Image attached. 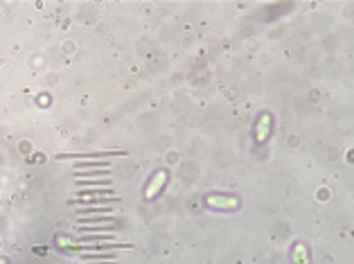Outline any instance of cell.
Listing matches in <instances>:
<instances>
[{
	"label": "cell",
	"instance_id": "5",
	"mask_svg": "<svg viewBox=\"0 0 354 264\" xmlns=\"http://www.w3.org/2000/svg\"><path fill=\"white\" fill-rule=\"evenodd\" d=\"M163 183H165V172H158V174L154 176V183H151V188L147 190V197H149V199L154 197V194H156V190L161 188Z\"/></svg>",
	"mask_w": 354,
	"mask_h": 264
},
{
	"label": "cell",
	"instance_id": "1",
	"mask_svg": "<svg viewBox=\"0 0 354 264\" xmlns=\"http://www.w3.org/2000/svg\"><path fill=\"white\" fill-rule=\"evenodd\" d=\"M99 224H115V217H79V226H99Z\"/></svg>",
	"mask_w": 354,
	"mask_h": 264
},
{
	"label": "cell",
	"instance_id": "3",
	"mask_svg": "<svg viewBox=\"0 0 354 264\" xmlns=\"http://www.w3.org/2000/svg\"><path fill=\"white\" fill-rule=\"evenodd\" d=\"M81 260H84V262H99V260H109V262H113V260H115V253H97V255L81 253Z\"/></svg>",
	"mask_w": 354,
	"mask_h": 264
},
{
	"label": "cell",
	"instance_id": "6",
	"mask_svg": "<svg viewBox=\"0 0 354 264\" xmlns=\"http://www.w3.org/2000/svg\"><path fill=\"white\" fill-rule=\"evenodd\" d=\"M269 115H264V118H262V122H260V129H257V140H264L266 138V131H269Z\"/></svg>",
	"mask_w": 354,
	"mask_h": 264
},
{
	"label": "cell",
	"instance_id": "2",
	"mask_svg": "<svg viewBox=\"0 0 354 264\" xmlns=\"http://www.w3.org/2000/svg\"><path fill=\"white\" fill-rule=\"evenodd\" d=\"M77 185H79V190H84V188H90V185H106V188H113V183H111L109 179H93V181L77 179Z\"/></svg>",
	"mask_w": 354,
	"mask_h": 264
},
{
	"label": "cell",
	"instance_id": "4",
	"mask_svg": "<svg viewBox=\"0 0 354 264\" xmlns=\"http://www.w3.org/2000/svg\"><path fill=\"white\" fill-rule=\"evenodd\" d=\"M208 203H210V206H219V208H232V206H237L235 199H226V197H210Z\"/></svg>",
	"mask_w": 354,
	"mask_h": 264
}]
</instances>
